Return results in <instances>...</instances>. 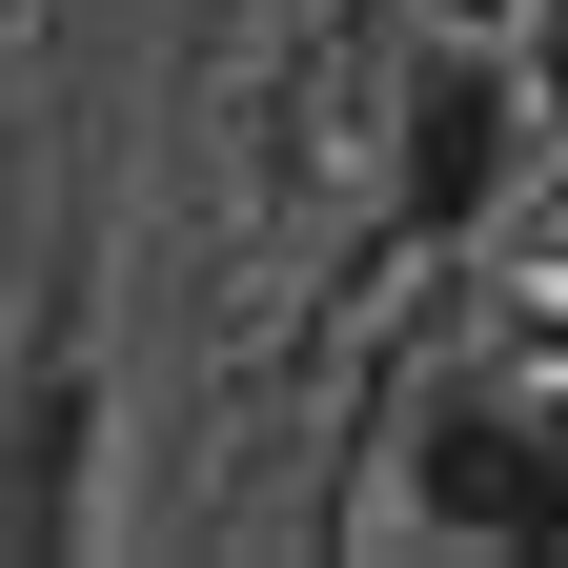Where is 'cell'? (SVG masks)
Wrapping results in <instances>:
<instances>
[{
	"label": "cell",
	"mask_w": 568,
	"mask_h": 568,
	"mask_svg": "<svg viewBox=\"0 0 568 568\" xmlns=\"http://www.w3.org/2000/svg\"><path fill=\"white\" fill-rule=\"evenodd\" d=\"M426 467H447V508H467V528H568L548 487H528V447H508V426H447Z\"/></svg>",
	"instance_id": "6da1fadb"
},
{
	"label": "cell",
	"mask_w": 568,
	"mask_h": 568,
	"mask_svg": "<svg viewBox=\"0 0 568 568\" xmlns=\"http://www.w3.org/2000/svg\"><path fill=\"white\" fill-rule=\"evenodd\" d=\"M487 183V82H426V203Z\"/></svg>",
	"instance_id": "7a4b0ae2"
}]
</instances>
